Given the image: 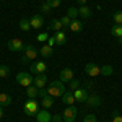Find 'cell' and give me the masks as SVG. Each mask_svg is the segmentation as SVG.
<instances>
[{
  "label": "cell",
  "mask_w": 122,
  "mask_h": 122,
  "mask_svg": "<svg viewBox=\"0 0 122 122\" xmlns=\"http://www.w3.org/2000/svg\"><path fill=\"white\" fill-rule=\"evenodd\" d=\"M65 86H64V81H60V80H56V81H52V83L49 85V88H47V93L51 94V96H54V98H62V94L65 93Z\"/></svg>",
  "instance_id": "1"
},
{
  "label": "cell",
  "mask_w": 122,
  "mask_h": 122,
  "mask_svg": "<svg viewBox=\"0 0 122 122\" xmlns=\"http://www.w3.org/2000/svg\"><path fill=\"white\" fill-rule=\"evenodd\" d=\"M23 52H25L23 57H21V62H23V64H28V62H31V60H34V59L38 57V54H39V51L34 46H31V44L25 46V51H23Z\"/></svg>",
  "instance_id": "2"
},
{
  "label": "cell",
  "mask_w": 122,
  "mask_h": 122,
  "mask_svg": "<svg viewBox=\"0 0 122 122\" xmlns=\"http://www.w3.org/2000/svg\"><path fill=\"white\" fill-rule=\"evenodd\" d=\"M16 83H20L21 86H25V88H28L31 85L34 83V78L31 75V72H20L18 75H16Z\"/></svg>",
  "instance_id": "3"
},
{
  "label": "cell",
  "mask_w": 122,
  "mask_h": 122,
  "mask_svg": "<svg viewBox=\"0 0 122 122\" xmlns=\"http://www.w3.org/2000/svg\"><path fill=\"white\" fill-rule=\"evenodd\" d=\"M23 111L25 114H28V116H36L39 111V106H38V101H34V99H28L25 106H23Z\"/></svg>",
  "instance_id": "4"
},
{
  "label": "cell",
  "mask_w": 122,
  "mask_h": 122,
  "mask_svg": "<svg viewBox=\"0 0 122 122\" xmlns=\"http://www.w3.org/2000/svg\"><path fill=\"white\" fill-rule=\"evenodd\" d=\"M76 114H78V109H76L75 106H67V109L62 112L64 122H75Z\"/></svg>",
  "instance_id": "5"
},
{
  "label": "cell",
  "mask_w": 122,
  "mask_h": 122,
  "mask_svg": "<svg viewBox=\"0 0 122 122\" xmlns=\"http://www.w3.org/2000/svg\"><path fill=\"white\" fill-rule=\"evenodd\" d=\"M47 70V65L44 60H38V62H34V64H31V73L33 75H41V73H44Z\"/></svg>",
  "instance_id": "6"
},
{
  "label": "cell",
  "mask_w": 122,
  "mask_h": 122,
  "mask_svg": "<svg viewBox=\"0 0 122 122\" xmlns=\"http://www.w3.org/2000/svg\"><path fill=\"white\" fill-rule=\"evenodd\" d=\"M8 49L11 52H21V51H25V44H23V41L21 39H10L8 41Z\"/></svg>",
  "instance_id": "7"
},
{
  "label": "cell",
  "mask_w": 122,
  "mask_h": 122,
  "mask_svg": "<svg viewBox=\"0 0 122 122\" xmlns=\"http://www.w3.org/2000/svg\"><path fill=\"white\" fill-rule=\"evenodd\" d=\"M85 72H86V75H90V76H98V75H101V67H98L96 64H86L85 65Z\"/></svg>",
  "instance_id": "8"
},
{
  "label": "cell",
  "mask_w": 122,
  "mask_h": 122,
  "mask_svg": "<svg viewBox=\"0 0 122 122\" xmlns=\"http://www.w3.org/2000/svg\"><path fill=\"white\" fill-rule=\"evenodd\" d=\"M36 119H38V122H51V121H52V114L49 112L46 107H42V109H39V111H38Z\"/></svg>",
  "instance_id": "9"
},
{
  "label": "cell",
  "mask_w": 122,
  "mask_h": 122,
  "mask_svg": "<svg viewBox=\"0 0 122 122\" xmlns=\"http://www.w3.org/2000/svg\"><path fill=\"white\" fill-rule=\"evenodd\" d=\"M59 80L64 81V83H65V81L70 83V81L73 80V70H72V68H64V70L59 73Z\"/></svg>",
  "instance_id": "10"
},
{
  "label": "cell",
  "mask_w": 122,
  "mask_h": 122,
  "mask_svg": "<svg viewBox=\"0 0 122 122\" xmlns=\"http://www.w3.org/2000/svg\"><path fill=\"white\" fill-rule=\"evenodd\" d=\"M73 96H75V99L78 103H86V99H88V93H86V90L85 88H76L73 90Z\"/></svg>",
  "instance_id": "11"
},
{
  "label": "cell",
  "mask_w": 122,
  "mask_h": 122,
  "mask_svg": "<svg viewBox=\"0 0 122 122\" xmlns=\"http://www.w3.org/2000/svg\"><path fill=\"white\" fill-rule=\"evenodd\" d=\"M29 21H31V28H34V29H41L44 26V16L42 15H34Z\"/></svg>",
  "instance_id": "12"
},
{
  "label": "cell",
  "mask_w": 122,
  "mask_h": 122,
  "mask_svg": "<svg viewBox=\"0 0 122 122\" xmlns=\"http://www.w3.org/2000/svg\"><path fill=\"white\" fill-rule=\"evenodd\" d=\"M62 103H64V104H67V106H73V103H76L75 96H73V91L67 90L65 93L62 94Z\"/></svg>",
  "instance_id": "13"
},
{
  "label": "cell",
  "mask_w": 122,
  "mask_h": 122,
  "mask_svg": "<svg viewBox=\"0 0 122 122\" xmlns=\"http://www.w3.org/2000/svg\"><path fill=\"white\" fill-rule=\"evenodd\" d=\"M86 104L91 106V107H98V106H101V98H99L98 94H88Z\"/></svg>",
  "instance_id": "14"
},
{
  "label": "cell",
  "mask_w": 122,
  "mask_h": 122,
  "mask_svg": "<svg viewBox=\"0 0 122 122\" xmlns=\"http://www.w3.org/2000/svg\"><path fill=\"white\" fill-rule=\"evenodd\" d=\"M34 86H38V88H46L47 85V76L44 73H41V75H36L34 76Z\"/></svg>",
  "instance_id": "15"
},
{
  "label": "cell",
  "mask_w": 122,
  "mask_h": 122,
  "mask_svg": "<svg viewBox=\"0 0 122 122\" xmlns=\"http://www.w3.org/2000/svg\"><path fill=\"white\" fill-rule=\"evenodd\" d=\"M70 31L72 33H80L81 29H83V21H80V20H72V25H70Z\"/></svg>",
  "instance_id": "16"
},
{
  "label": "cell",
  "mask_w": 122,
  "mask_h": 122,
  "mask_svg": "<svg viewBox=\"0 0 122 122\" xmlns=\"http://www.w3.org/2000/svg\"><path fill=\"white\" fill-rule=\"evenodd\" d=\"M54 36H56V42H57V46H64V44H65V41H67V34H65V31H57Z\"/></svg>",
  "instance_id": "17"
},
{
  "label": "cell",
  "mask_w": 122,
  "mask_h": 122,
  "mask_svg": "<svg viewBox=\"0 0 122 122\" xmlns=\"http://www.w3.org/2000/svg\"><path fill=\"white\" fill-rule=\"evenodd\" d=\"M41 104H42V107H52V104H54V96H51V94H46L44 98H41Z\"/></svg>",
  "instance_id": "18"
},
{
  "label": "cell",
  "mask_w": 122,
  "mask_h": 122,
  "mask_svg": "<svg viewBox=\"0 0 122 122\" xmlns=\"http://www.w3.org/2000/svg\"><path fill=\"white\" fill-rule=\"evenodd\" d=\"M52 52H54V47H51L49 44H44V46L39 49V54L44 57V59H46V57H51V56H52Z\"/></svg>",
  "instance_id": "19"
},
{
  "label": "cell",
  "mask_w": 122,
  "mask_h": 122,
  "mask_svg": "<svg viewBox=\"0 0 122 122\" xmlns=\"http://www.w3.org/2000/svg\"><path fill=\"white\" fill-rule=\"evenodd\" d=\"M26 94H28L29 99H34L36 96H39V88H38V86H34V85H31V86L26 88Z\"/></svg>",
  "instance_id": "20"
},
{
  "label": "cell",
  "mask_w": 122,
  "mask_h": 122,
  "mask_svg": "<svg viewBox=\"0 0 122 122\" xmlns=\"http://www.w3.org/2000/svg\"><path fill=\"white\" fill-rule=\"evenodd\" d=\"M78 15H80L81 18H90V16H91V8L86 7V5H80V8H78Z\"/></svg>",
  "instance_id": "21"
},
{
  "label": "cell",
  "mask_w": 122,
  "mask_h": 122,
  "mask_svg": "<svg viewBox=\"0 0 122 122\" xmlns=\"http://www.w3.org/2000/svg\"><path fill=\"white\" fill-rule=\"evenodd\" d=\"M11 96L10 94H5V93H0V106L2 107H7V106H10L11 104Z\"/></svg>",
  "instance_id": "22"
},
{
  "label": "cell",
  "mask_w": 122,
  "mask_h": 122,
  "mask_svg": "<svg viewBox=\"0 0 122 122\" xmlns=\"http://www.w3.org/2000/svg\"><path fill=\"white\" fill-rule=\"evenodd\" d=\"M62 28H64V25H62V21L60 20H52L51 23H49V29H52V31H62Z\"/></svg>",
  "instance_id": "23"
},
{
  "label": "cell",
  "mask_w": 122,
  "mask_h": 122,
  "mask_svg": "<svg viewBox=\"0 0 122 122\" xmlns=\"http://www.w3.org/2000/svg\"><path fill=\"white\" fill-rule=\"evenodd\" d=\"M111 33H112L114 36L117 38V41H119V42H122V26H121V25H114L112 29H111Z\"/></svg>",
  "instance_id": "24"
},
{
  "label": "cell",
  "mask_w": 122,
  "mask_h": 122,
  "mask_svg": "<svg viewBox=\"0 0 122 122\" xmlns=\"http://www.w3.org/2000/svg\"><path fill=\"white\" fill-rule=\"evenodd\" d=\"M18 26H20V29H21V31H29V29H31V21H29V20H26V18H23L18 23Z\"/></svg>",
  "instance_id": "25"
},
{
  "label": "cell",
  "mask_w": 122,
  "mask_h": 122,
  "mask_svg": "<svg viewBox=\"0 0 122 122\" xmlns=\"http://www.w3.org/2000/svg\"><path fill=\"white\" fill-rule=\"evenodd\" d=\"M114 73V68L111 65H103L101 67V75L103 76H111Z\"/></svg>",
  "instance_id": "26"
},
{
  "label": "cell",
  "mask_w": 122,
  "mask_h": 122,
  "mask_svg": "<svg viewBox=\"0 0 122 122\" xmlns=\"http://www.w3.org/2000/svg\"><path fill=\"white\" fill-rule=\"evenodd\" d=\"M67 16H70L72 20H75L76 16H80V15H78V8H75V7H70V8H68V11H67Z\"/></svg>",
  "instance_id": "27"
},
{
  "label": "cell",
  "mask_w": 122,
  "mask_h": 122,
  "mask_svg": "<svg viewBox=\"0 0 122 122\" xmlns=\"http://www.w3.org/2000/svg\"><path fill=\"white\" fill-rule=\"evenodd\" d=\"M10 73V68L7 65H0V78H7Z\"/></svg>",
  "instance_id": "28"
},
{
  "label": "cell",
  "mask_w": 122,
  "mask_h": 122,
  "mask_svg": "<svg viewBox=\"0 0 122 122\" xmlns=\"http://www.w3.org/2000/svg\"><path fill=\"white\" fill-rule=\"evenodd\" d=\"M60 21H62V25H64V28H70V25H72V18L67 16V15H64V16L60 18Z\"/></svg>",
  "instance_id": "29"
},
{
  "label": "cell",
  "mask_w": 122,
  "mask_h": 122,
  "mask_svg": "<svg viewBox=\"0 0 122 122\" xmlns=\"http://www.w3.org/2000/svg\"><path fill=\"white\" fill-rule=\"evenodd\" d=\"M112 20H114V25H121V26H122V11H117V13H114Z\"/></svg>",
  "instance_id": "30"
},
{
  "label": "cell",
  "mask_w": 122,
  "mask_h": 122,
  "mask_svg": "<svg viewBox=\"0 0 122 122\" xmlns=\"http://www.w3.org/2000/svg\"><path fill=\"white\" fill-rule=\"evenodd\" d=\"M36 39H38L39 42H47V39H49V34H47V33H39L38 36H36Z\"/></svg>",
  "instance_id": "31"
},
{
  "label": "cell",
  "mask_w": 122,
  "mask_h": 122,
  "mask_svg": "<svg viewBox=\"0 0 122 122\" xmlns=\"http://www.w3.org/2000/svg\"><path fill=\"white\" fill-rule=\"evenodd\" d=\"M51 10H52V7H51V3H49V2H44V3L41 5V11H42V13H49Z\"/></svg>",
  "instance_id": "32"
},
{
  "label": "cell",
  "mask_w": 122,
  "mask_h": 122,
  "mask_svg": "<svg viewBox=\"0 0 122 122\" xmlns=\"http://www.w3.org/2000/svg\"><path fill=\"white\" fill-rule=\"evenodd\" d=\"M76 88H80V80L73 78V80L70 81V91H73V90H76Z\"/></svg>",
  "instance_id": "33"
},
{
  "label": "cell",
  "mask_w": 122,
  "mask_h": 122,
  "mask_svg": "<svg viewBox=\"0 0 122 122\" xmlns=\"http://www.w3.org/2000/svg\"><path fill=\"white\" fill-rule=\"evenodd\" d=\"M83 122H96V116L94 114H86L83 117Z\"/></svg>",
  "instance_id": "34"
},
{
  "label": "cell",
  "mask_w": 122,
  "mask_h": 122,
  "mask_svg": "<svg viewBox=\"0 0 122 122\" xmlns=\"http://www.w3.org/2000/svg\"><path fill=\"white\" fill-rule=\"evenodd\" d=\"M112 122H122V114H119L117 111L112 114Z\"/></svg>",
  "instance_id": "35"
},
{
  "label": "cell",
  "mask_w": 122,
  "mask_h": 122,
  "mask_svg": "<svg viewBox=\"0 0 122 122\" xmlns=\"http://www.w3.org/2000/svg\"><path fill=\"white\" fill-rule=\"evenodd\" d=\"M62 121H64L62 114H52V121L51 122H62Z\"/></svg>",
  "instance_id": "36"
},
{
  "label": "cell",
  "mask_w": 122,
  "mask_h": 122,
  "mask_svg": "<svg viewBox=\"0 0 122 122\" xmlns=\"http://www.w3.org/2000/svg\"><path fill=\"white\" fill-rule=\"evenodd\" d=\"M47 44H49L51 47L56 46V44H57V42H56V36H49V39H47Z\"/></svg>",
  "instance_id": "37"
},
{
  "label": "cell",
  "mask_w": 122,
  "mask_h": 122,
  "mask_svg": "<svg viewBox=\"0 0 122 122\" xmlns=\"http://www.w3.org/2000/svg\"><path fill=\"white\" fill-rule=\"evenodd\" d=\"M49 3H51V7H52V8L60 7V0H49Z\"/></svg>",
  "instance_id": "38"
},
{
  "label": "cell",
  "mask_w": 122,
  "mask_h": 122,
  "mask_svg": "<svg viewBox=\"0 0 122 122\" xmlns=\"http://www.w3.org/2000/svg\"><path fill=\"white\" fill-rule=\"evenodd\" d=\"M46 94H49L47 93V88H39V96H41V98H44Z\"/></svg>",
  "instance_id": "39"
},
{
  "label": "cell",
  "mask_w": 122,
  "mask_h": 122,
  "mask_svg": "<svg viewBox=\"0 0 122 122\" xmlns=\"http://www.w3.org/2000/svg\"><path fill=\"white\" fill-rule=\"evenodd\" d=\"M2 117H3V107L0 106V119H2Z\"/></svg>",
  "instance_id": "40"
},
{
  "label": "cell",
  "mask_w": 122,
  "mask_h": 122,
  "mask_svg": "<svg viewBox=\"0 0 122 122\" xmlns=\"http://www.w3.org/2000/svg\"><path fill=\"white\" fill-rule=\"evenodd\" d=\"M80 2V5H86V0H78Z\"/></svg>",
  "instance_id": "41"
},
{
  "label": "cell",
  "mask_w": 122,
  "mask_h": 122,
  "mask_svg": "<svg viewBox=\"0 0 122 122\" xmlns=\"http://www.w3.org/2000/svg\"><path fill=\"white\" fill-rule=\"evenodd\" d=\"M44 2H49V0H44Z\"/></svg>",
  "instance_id": "42"
}]
</instances>
